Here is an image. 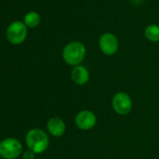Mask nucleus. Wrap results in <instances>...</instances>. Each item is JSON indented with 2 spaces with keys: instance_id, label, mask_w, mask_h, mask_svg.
I'll return each mask as SVG.
<instances>
[{
  "instance_id": "nucleus-1",
  "label": "nucleus",
  "mask_w": 159,
  "mask_h": 159,
  "mask_svg": "<svg viewBox=\"0 0 159 159\" xmlns=\"http://www.w3.org/2000/svg\"><path fill=\"white\" fill-rule=\"evenodd\" d=\"M25 141L28 149L36 154L44 152L49 146V138L47 134L39 128L31 129L26 135Z\"/></svg>"
},
{
  "instance_id": "nucleus-11",
  "label": "nucleus",
  "mask_w": 159,
  "mask_h": 159,
  "mask_svg": "<svg viewBox=\"0 0 159 159\" xmlns=\"http://www.w3.org/2000/svg\"><path fill=\"white\" fill-rule=\"evenodd\" d=\"M40 22V17L39 15L35 12V11H31L29 13H27L25 17V25L29 26V27H35L37 26Z\"/></svg>"
},
{
  "instance_id": "nucleus-5",
  "label": "nucleus",
  "mask_w": 159,
  "mask_h": 159,
  "mask_svg": "<svg viewBox=\"0 0 159 159\" xmlns=\"http://www.w3.org/2000/svg\"><path fill=\"white\" fill-rule=\"evenodd\" d=\"M112 108L118 114L126 115L132 109V100L126 93L119 92L112 98Z\"/></svg>"
},
{
  "instance_id": "nucleus-6",
  "label": "nucleus",
  "mask_w": 159,
  "mask_h": 159,
  "mask_svg": "<svg viewBox=\"0 0 159 159\" xmlns=\"http://www.w3.org/2000/svg\"><path fill=\"white\" fill-rule=\"evenodd\" d=\"M76 125L82 130H89L97 124V116L91 111H82L75 117Z\"/></svg>"
},
{
  "instance_id": "nucleus-2",
  "label": "nucleus",
  "mask_w": 159,
  "mask_h": 159,
  "mask_svg": "<svg viewBox=\"0 0 159 159\" xmlns=\"http://www.w3.org/2000/svg\"><path fill=\"white\" fill-rule=\"evenodd\" d=\"M63 58L69 66H79L85 56V47L79 41L68 43L63 50Z\"/></svg>"
},
{
  "instance_id": "nucleus-3",
  "label": "nucleus",
  "mask_w": 159,
  "mask_h": 159,
  "mask_svg": "<svg viewBox=\"0 0 159 159\" xmlns=\"http://www.w3.org/2000/svg\"><path fill=\"white\" fill-rule=\"evenodd\" d=\"M23 151L21 142L12 138L6 139L0 142V155L5 159H15Z\"/></svg>"
},
{
  "instance_id": "nucleus-10",
  "label": "nucleus",
  "mask_w": 159,
  "mask_h": 159,
  "mask_svg": "<svg viewBox=\"0 0 159 159\" xmlns=\"http://www.w3.org/2000/svg\"><path fill=\"white\" fill-rule=\"evenodd\" d=\"M145 36L151 41H159V26L154 25L147 26V28L145 29Z\"/></svg>"
},
{
  "instance_id": "nucleus-9",
  "label": "nucleus",
  "mask_w": 159,
  "mask_h": 159,
  "mask_svg": "<svg viewBox=\"0 0 159 159\" xmlns=\"http://www.w3.org/2000/svg\"><path fill=\"white\" fill-rule=\"evenodd\" d=\"M47 128L53 137H61L66 131V125L59 117H52L47 123Z\"/></svg>"
},
{
  "instance_id": "nucleus-7",
  "label": "nucleus",
  "mask_w": 159,
  "mask_h": 159,
  "mask_svg": "<svg viewBox=\"0 0 159 159\" xmlns=\"http://www.w3.org/2000/svg\"><path fill=\"white\" fill-rule=\"evenodd\" d=\"M118 39L111 33H105L100 37L99 47L102 52L106 55H112L118 50Z\"/></svg>"
},
{
  "instance_id": "nucleus-4",
  "label": "nucleus",
  "mask_w": 159,
  "mask_h": 159,
  "mask_svg": "<svg viewBox=\"0 0 159 159\" xmlns=\"http://www.w3.org/2000/svg\"><path fill=\"white\" fill-rule=\"evenodd\" d=\"M27 35L26 25L22 22H13L11 23L7 29V38L9 41L12 44L22 43Z\"/></svg>"
},
{
  "instance_id": "nucleus-8",
  "label": "nucleus",
  "mask_w": 159,
  "mask_h": 159,
  "mask_svg": "<svg viewBox=\"0 0 159 159\" xmlns=\"http://www.w3.org/2000/svg\"><path fill=\"white\" fill-rule=\"evenodd\" d=\"M72 81L78 85H84L89 81V71L83 66H76L71 71Z\"/></svg>"
},
{
  "instance_id": "nucleus-12",
  "label": "nucleus",
  "mask_w": 159,
  "mask_h": 159,
  "mask_svg": "<svg viewBox=\"0 0 159 159\" xmlns=\"http://www.w3.org/2000/svg\"><path fill=\"white\" fill-rule=\"evenodd\" d=\"M35 152L32 151H26L23 154V159H35Z\"/></svg>"
}]
</instances>
